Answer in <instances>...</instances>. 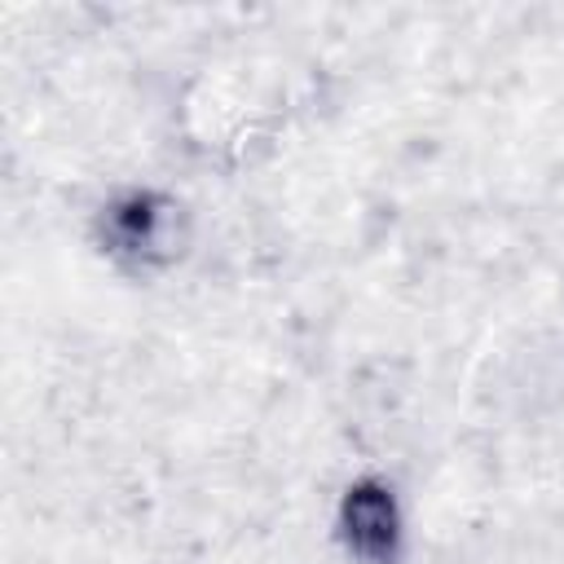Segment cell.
I'll return each instance as SVG.
<instances>
[{
	"instance_id": "2",
	"label": "cell",
	"mask_w": 564,
	"mask_h": 564,
	"mask_svg": "<svg viewBox=\"0 0 564 564\" xmlns=\"http://www.w3.org/2000/svg\"><path fill=\"white\" fill-rule=\"evenodd\" d=\"M167 225H172V203L159 189H141V185L137 189H123L97 216L101 251H110L115 260L145 264L167 242Z\"/></svg>"
},
{
	"instance_id": "1",
	"label": "cell",
	"mask_w": 564,
	"mask_h": 564,
	"mask_svg": "<svg viewBox=\"0 0 564 564\" xmlns=\"http://www.w3.org/2000/svg\"><path fill=\"white\" fill-rule=\"evenodd\" d=\"M335 542L352 564H405L410 520L392 480L352 476L335 502Z\"/></svg>"
}]
</instances>
